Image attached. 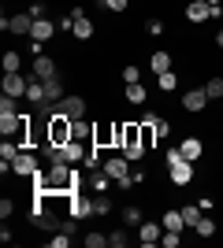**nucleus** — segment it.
<instances>
[{
    "mask_svg": "<svg viewBox=\"0 0 223 248\" xmlns=\"http://www.w3.org/2000/svg\"><path fill=\"white\" fill-rule=\"evenodd\" d=\"M74 178H78V170H74L71 163H49V170L45 174H37V193H52V197H67L74 189Z\"/></svg>",
    "mask_w": 223,
    "mask_h": 248,
    "instance_id": "1",
    "label": "nucleus"
},
{
    "mask_svg": "<svg viewBox=\"0 0 223 248\" xmlns=\"http://www.w3.org/2000/svg\"><path fill=\"white\" fill-rule=\"evenodd\" d=\"M119 152L127 155L130 163L145 155V145H141V123H119Z\"/></svg>",
    "mask_w": 223,
    "mask_h": 248,
    "instance_id": "2",
    "label": "nucleus"
},
{
    "mask_svg": "<svg viewBox=\"0 0 223 248\" xmlns=\"http://www.w3.org/2000/svg\"><path fill=\"white\" fill-rule=\"evenodd\" d=\"M127 163H130L127 155H112V159H104V163H101V170H104L108 178H116L123 189H130V186H134V174L127 170Z\"/></svg>",
    "mask_w": 223,
    "mask_h": 248,
    "instance_id": "3",
    "label": "nucleus"
},
{
    "mask_svg": "<svg viewBox=\"0 0 223 248\" xmlns=\"http://www.w3.org/2000/svg\"><path fill=\"white\" fill-rule=\"evenodd\" d=\"M11 174H19V178H34V174H41V167H37V159H34L30 152H19L15 159H11Z\"/></svg>",
    "mask_w": 223,
    "mask_h": 248,
    "instance_id": "4",
    "label": "nucleus"
},
{
    "mask_svg": "<svg viewBox=\"0 0 223 248\" xmlns=\"http://www.w3.org/2000/svg\"><path fill=\"white\" fill-rule=\"evenodd\" d=\"M34 15L30 11H19V15H8V33H19V37H30L34 33Z\"/></svg>",
    "mask_w": 223,
    "mask_h": 248,
    "instance_id": "5",
    "label": "nucleus"
},
{
    "mask_svg": "<svg viewBox=\"0 0 223 248\" xmlns=\"http://www.w3.org/2000/svg\"><path fill=\"white\" fill-rule=\"evenodd\" d=\"M26 89H30V74H4V93L8 96H15V100H19V96H26Z\"/></svg>",
    "mask_w": 223,
    "mask_h": 248,
    "instance_id": "6",
    "label": "nucleus"
},
{
    "mask_svg": "<svg viewBox=\"0 0 223 248\" xmlns=\"http://www.w3.org/2000/svg\"><path fill=\"white\" fill-rule=\"evenodd\" d=\"M168 178H171V186H190V182H193V163H190V159L171 163L168 167Z\"/></svg>",
    "mask_w": 223,
    "mask_h": 248,
    "instance_id": "7",
    "label": "nucleus"
},
{
    "mask_svg": "<svg viewBox=\"0 0 223 248\" xmlns=\"http://www.w3.org/2000/svg\"><path fill=\"white\" fill-rule=\"evenodd\" d=\"M60 111L67 115V119H86V96H74V93H67L64 100L56 104Z\"/></svg>",
    "mask_w": 223,
    "mask_h": 248,
    "instance_id": "8",
    "label": "nucleus"
},
{
    "mask_svg": "<svg viewBox=\"0 0 223 248\" xmlns=\"http://www.w3.org/2000/svg\"><path fill=\"white\" fill-rule=\"evenodd\" d=\"M71 19H74V30H71V33L78 37V41H89L97 26H93L89 19H86V11H82V8H71Z\"/></svg>",
    "mask_w": 223,
    "mask_h": 248,
    "instance_id": "9",
    "label": "nucleus"
},
{
    "mask_svg": "<svg viewBox=\"0 0 223 248\" xmlns=\"http://www.w3.org/2000/svg\"><path fill=\"white\" fill-rule=\"evenodd\" d=\"M186 19L190 22H208L212 19V4H208V0H190V4H186Z\"/></svg>",
    "mask_w": 223,
    "mask_h": 248,
    "instance_id": "10",
    "label": "nucleus"
},
{
    "mask_svg": "<svg viewBox=\"0 0 223 248\" xmlns=\"http://www.w3.org/2000/svg\"><path fill=\"white\" fill-rule=\"evenodd\" d=\"M60 159H64V163H82L86 159V148H82V141H78V137H71V141H67L64 148H60Z\"/></svg>",
    "mask_w": 223,
    "mask_h": 248,
    "instance_id": "11",
    "label": "nucleus"
},
{
    "mask_svg": "<svg viewBox=\"0 0 223 248\" xmlns=\"http://www.w3.org/2000/svg\"><path fill=\"white\" fill-rule=\"evenodd\" d=\"M205 104H208L205 85L201 89H186V96H182V108H186V111H205Z\"/></svg>",
    "mask_w": 223,
    "mask_h": 248,
    "instance_id": "12",
    "label": "nucleus"
},
{
    "mask_svg": "<svg viewBox=\"0 0 223 248\" xmlns=\"http://www.w3.org/2000/svg\"><path fill=\"white\" fill-rule=\"evenodd\" d=\"M164 237V222H141L138 226V241L141 245H156Z\"/></svg>",
    "mask_w": 223,
    "mask_h": 248,
    "instance_id": "13",
    "label": "nucleus"
},
{
    "mask_svg": "<svg viewBox=\"0 0 223 248\" xmlns=\"http://www.w3.org/2000/svg\"><path fill=\"white\" fill-rule=\"evenodd\" d=\"M56 30H60V26H56V22L52 19H49V15H45V19H37V22H34V33H30V37H34V41H52V33Z\"/></svg>",
    "mask_w": 223,
    "mask_h": 248,
    "instance_id": "14",
    "label": "nucleus"
},
{
    "mask_svg": "<svg viewBox=\"0 0 223 248\" xmlns=\"http://www.w3.org/2000/svg\"><path fill=\"white\" fill-rule=\"evenodd\" d=\"M34 78H41V82L56 78V63H52V56H37V60H34Z\"/></svg>",
    "mask_w": 223,
    "mask_h": 248,
    "instance_id": "15",
    "label": "nucleus"
},
{
    "mask_svg": "<svg viewBox=\"0 0 223 248\" xmlns=\"http://www.w3.org/2000/svg\"><path fill=\"white\" fill-rule=\"evenodd\" d=\"M64 96H67V89H64V82H60V74L45 82V104H60Z\"/></svg>",
    "mask_w": 223,
    "mask_h": 248,
    "instance_id": "16",
    "label": "nucleus"
},
{
    "mask_svg": "<svg viewBox=\"0 0 223 248\" xmlns=\"http://www.w3.org/2000/svg\"><path fill=\"white\" fill-rule=\"evenodd\" d=\"M22 119H26V115H19V111H15V115H0V134H4V137L19 134L22 126H26V123H22Z\"/></svg>",
    "mask_w": 223,
    "mask_h": 248,
    "instance_id": "17",
    "label": "nucleus"
},
{
    "mask_svg": "<svg viewBox=\"0 0 223 248\" xmlns=\"http://www.w3.org/2000/svg\"><path fill=\"white\" fill-rule=\"evenodd\" d=\"M160 222H164V230H186V218H182V207H171V211H164L160 215Z\"/></svg>",
    "mask_w": 223,
    "mask_h": 248,
    "instance_id": "18",
    "label": "nucleus"
},
{
    "mask_svg": "<svg viewBox=\"0 0 223 248\" xmlns=\"http://www.w3.org/2000/svg\"><path fill=\"white\" fill-rule=\"evenodd\" d=\"M182 155H186V159H190V163H197V159H201V152H205V145H201V137H186V141H182Z\"/></svg>",
    "mask_w": 223,
    "mask_h": 248,
    "instance_id": "19",
    "label": "nucleus"
},
{
    "mask_svg": "<svg viewBox=\"0 0 223 248\" xmlns=\"http://www.w3.org/2000/svg\"><path fill=\"white\" fill-rule=\"evenodd\" d=\"M26 100L30 104H45V82L30 74V89H26Z\"/></svg>",
    "mask_w": 223,
    "mask_h": 248,
    "instance_id": "20",
    "label": "nucleus"
},
{
    "mask_svg": "<svg viewBox=\"0 0 223 248\" xmlns=\"http://www.w3.org/2000/svg\"><path fill=\"white\" fill-rule=\"evenodd\" d=\"M149 67H153V74L171 71V56H168V52H153V56H149Z\"/></svg>",
    "mask_w": 223,
    "mask_h": 248,
    "instance_id": "21",
    "label": "nucleus"
},
{
    "mask_svg": "<svg viewBox=\"0 0 223 248\" xmlns=\"http://www.w3.org/2000/svg\"><path fill=\"white\" fill-rule=\"evenodd\" d=\"M71 215H74V218H86V215H93V200H86V197H74V200H71Z\"/></svg>",
    "mask_w": 223,
    "mask_h": 248,
    "instance_id": "22",
    "label": "nucleus"
},
{
    "mask_svg": "<svg viewBox=\"0 0 223 248\" xmlns=\"http://www.w3.org/2000/svg\"><path fill=\"white\" fill-rule=\"evenodd\" d=\"M156 85L164 89V93H171V89H179V74H175V71H164V74H156Z\"/></svg>",
    "mask_w": 223,
    "mask_h": 248,
    "instance_id": "23",
    "label": "nucleus"
},
{
    "mask_svg": "<svg viewBox=\"0 0 223 248\" xmlns=\"http://www.w3.org/2000/svg\"><path fill=\"white\" fill-rule=\"evenodd\" d=\"M193 230H197V237H212V233H216V218L201 215V218H197V226H193Z\"/></svg>",
    "mask_w": 223,
    "mask_h": 248,
    "instance_id": "24",
    "label": "nucleus"
},
{
    "mask_svg": "<svg viewBox=\"0 0 223 248\" xmlns=\"http://www.w3.org/2000/svg\"><path fill=\"white\" fill-rule=\"evenodd\" d=\"M205 93H208V100H220L223 96V78H208V82H205Z\"/></svg>",
    "mask_w": 223,
    "mask_h": 248,
    "instance_id": "25",
    "label": "nucleus"
},
{
    "mask_svg": "<svg viewBox=\"0 0 223 248\" xmlns=\"http://www.w3.org/2000/svg\"><path fill=\"white\" fill-rule=\"evenodd\" d=\"M22 67V56L19 52H8V56H4V74H15Z\"/></svg>",
    "mask_w": 223,
    "mask_h": 248,
    "instance_id": "26",
    "label": "nucleus"
},
{
    "mask_svg": "<svg viewBox=\"0 0 223 248\" xmlns=\"http://www.w3.org/2000/svg\"><path fill=\"white\" fill-rule=\"evenodd\" d=\"M127 100H130V104H145V89H141V82L127 85Z\"/></svg>",
    "mask_w": 223,
    "mask_h": 248,
    "instance_id": "27",
    "label": "nucleus"
},
{
    "mask_svg": "<svg viewBox=\"0 0 223 248\" xmlns=\"http://www.w3.org/2000/svg\"><path fill=\"white\" fill-rule=\"evenodd\" d=\"M123 222H127V226H141L145 218H141V211H138V207H123Z\"/></svg>",
    "mask_w": 223,
    "mask_h": 248,
    "instance_id": "28",
    "label": "nucleus"
},
{
    "mask_svg": "<svg viewBox=\"0 0 223 248\" xmlns=\"http://www.w3.org/2000/svg\"><path fill=\"white\" fill-rule=\"evenodd\" d=\"M160 241H164V248H179L182 233H179V230H164V237H160Z\"/></svg>",
    "mask_w": 223,
    "mask_h": 248,
    "instance_id": "29",
    "label": "nucleus"
},
{
    "mask_svg": "<svg viewBox=\"0 0 223 248\" xmlns=\"http://www.w3.org/2000/svg\"><path fill=\"white\" fill-rule=\"evenodd\" d=\"M86 248H104L108 245V233H86Z\"/></svg>",
    "mask_w": 223,
    "mask_h": 248,
    "instance_id": "30",
    "label": "nucleus"
},
{
    "mask_svg": "<svg viewBox=\"0 0 223 248\" xmlns=\"http://www.w3.org/2000/svg\"><path fill=\"white\" fill-rule=\"evenodd\" d=\"M201 215H205V211H201L197 204H193V207H182V218H186V226H197V218H201Z\"/></svg>",
    "mask_w": 223,
    "mask_h": 248,
    "instance_id": "31",
    "label": "nucleus"
},
{
    "mask_svg": "<svg viewBox=\"0 0 223 248\" xmlns=\"http://www.w3.org/2000/svg\"><path fill=\"white\" fill-rule=\"evenodd\" d=\"M89 134H93V126L86 123V119H74V137L82 141V137H89Z\"/></svg>",
    "mask_w": 223,
    "mask_h": 248,
    "instance_id": "32",
    "label": "nucleus"
},
{
    "mask_svg": "<svg viewBox=\"0 0 223 248\" xmlns=\"http://www.w3.org/2000/svg\"><path fill=\"white\" fill-rule=\"evenodd\" d=\"M138 78H141V71L134 67V63H127V67H123V82H127V85H134Z\"/></svg>",
    "mask_w": 223,
    "mask_h": 248,
    "instance_id": "33",
    "label": "nucleus"
},
{
    "mask_svg": "<svg viewBox=\"0 0 223 248\" xmlns=\"http://www.w3.org/2000/svg\"><path fill=\"white\" fill-rule=\"evenodd\" d=\"M93 211H97V215H108V211H112V200H108L104 193H101V197L93 200Z\"/></svg>",
    "mask_w": 223,
    "mask_h": 248,
    "instance_id": "34",
    "label": "nucleus"
},
{
    "mask_svg": "<svg viewBox=\"0 0 223 248\" xmlns=\"http://www.w3.org/2000/svg\"><path fill=\"white\" fill-rule=\"evenodd\" d=\"M15 155H19V145H11V141H4V145H0V159H15Z\"/></svg>",
    "mask_w": 223,
    "mask_h": 248,
    "instance_id": "35",
    "label": "nucleus"
},
{
    "mask_svg": "<svg viewBox=\"0 0 223 248\" xmlns=\"http://www.w3.org/2000/svg\"><path fill=\"white\" fill-rule=\"evenodd\" d=\"M108 245H112V248H123V245H127V230H116V233H108Z\"/></svg>",
    "mask_w": 223,
    "mask_h": 248,
    "instance_id": "36",
    "label": "nucleus"
},
{
    "mask_svg": "<svg viewBox=\"0 0 223 248\" xmlns=\"http://www.w3.org/2000/svg\"><path fill=\"white\" fill-rule=\"evenodd\" d=\"M179 159H186V155H182V148H168V155H164V163H179Z\"/></svg>",
    "mask_w": 223,
    "mask_h": 248,
    "instance_id": "37",
    "label": "nucleus"
},
{
    "mask_svg": "<svg viewBox=\"0 0 223 248\" xmlns=\"http://www.w3.org/2000/svg\"><path fill=\"white\" fill-rule=\"evenodd\" d=\"M11 211H15V204H11V200H0V218H4V222L11 218Z\"/></svg>",
    "mask_w": 223,
    "mask_h": 248,
    "instance_id": "38",
    "label": "nucleus"
},
{
    "mask_svg": "<svg viewBox=\"0 0 223 248\" xmlns=\"http://www.w3.org/2000/svg\"><path fill=\"white\" fill-rule=\"evenodd\" d=\"M145 30L153 33V37H160V33H164V22H160V19H149V26H145Z\"/></svg>",
    "mask_w": 223,
    "mask_h": 248,
    "instance_id": "39",
    "label": "nucleus"
},
{
    "mask_svg": "<svg viewBox=\"0 0 223 248\" xmlns=\"http://www.w3.org/2000/svg\"><path fill=\"white\" fill-rule=\"evenodd\" d=\"M108 11H127V0H104Z\"/></svg>",
    "mask_w": 223,
    "mask_h": 248,
    "instance_id": "40",
    "label": "nucleus"
},
{
    "mask_svg": "<svg viewBox=\"0 0 223 248\" xmlns=\"http://www.w3.org/2000/svg\"><path fill=\"white\" fill-rule=\"evenodd\" d=\"M30 15H34V19H45V4H41V0H37V4H30Z\"/></svg>",
    "mask_w": 223,
    "mask_h": 248,
    "instance_id": "41",
    "label": "nucleus"
},
{
    "mask_svg": "<svg viewBox=\"0 0 223 248\" xmlns=\"http://www.w3.org/2000/svg\"><path fill=\"white\" fill-rule=\"evenodd\" d=\"M168 130H171V126L164 123V119H156V137H168Z\"/></svg>",
    "mask_w": 223,
    "mask_h": 248,
    "instance_id": "42",
    "label": "nucleus"
},
{
    "mask_svg": "<svg viewBox=\"0 0 223 248\" xmlns=\"http://www.w3.org/2000/svg\"><path fill=\"white\" fill-rule=\"evenodd\" d=\"M216 48H223V30H216Z\"/></svg>",
    "mask_w": 223,
    "mask_h": 248,
    "instance_id": "43",
    "label": "nucleus"
},
{
    "mask_svg": "<svg viewBox=\"0 0 223 248\" xmlns=\"http://www.w3.org/2000/svg\"><path fill=\"white\" fill-rule=\"evenodd\" d=\"M208 4H212V8H220V0H208Z\"/></svg>",
    "mask_w": 223,
    "mask_h": 248,
    "instance_id": "44",
    "label": "nucleus"
},
{
    "mask_svg": "<svg viewBox=\"0 0 223 248\" xmlns=\"http://www.w3.org/2000/svg\"><path fill=\"white\" fill-rule=\"evenodd\" d=\"M101 4H104V0H101Z\"/></svg>",
    "mask_w": 223,
    "mask_h": 248,
    "instance_id": "45",
    "label": "nucleus"
}]
</instances>
